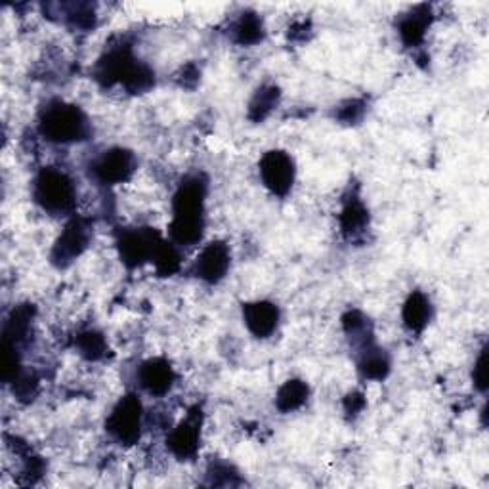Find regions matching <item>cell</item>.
<instances>
[{
    "label": "cell",
    "mask_w": 489,
    "mask_h": 489,
    "mask_svg": "<svg viewBox=\"0 0 489 489\" xmlns=\"http://www.w3.org/2000/svg\"><path fill=\"white\" fill-rule=\"evenodd\" d=\"M63 21L71 25L73 29L88 31L96 25V8L94 4L88 3H73V4H61Z\"/></svg>",
    "instance_id": "cell-24"
},
{
    "label": "cell",
    "mask_w": 489,
    "mask_h": 489,
    "mask_svg": "<svg viewBox=\"0 0 489 489\" xmlns=\"http://www.w3.org/2000/svg\"><path fill=\"white\" fill-rule=\"evenodd\" d=\"M233 41L241 46H253L262 43L264 38V23L260 16L253 12H245L241 18L233 23Z\"/></svg>",
    "instance_id": "cell-21"
},
{
    "label": "cell",
    "mask_w": 489,
    "mask_h": 489,
    "mask_svg": "<svg viewBox=\"0 0 489 489\" xmlns=\"http://www.w3.org/2000/svg\"><path fill=\"white\" fill-rule=\"evenodd\" d=\"M138 382H140V387L150 395H157V398H161V395L168 394L175 387V382H176L175 367L165 358H151L140 365Z\"/></svg>",
    "instance_id": "cell-12"
},
{
    "label": "cell",
    "mask_w": 489,
    "mask_h": 489,
    "mask_svg": "<svg viewBox=\"0 0 489 489\" xmlns=\"http://www.w3.org/2000/svg\"><path fill=\"white\" fill-rule=\"evenodd\" d=\"M342 327H345V333L358 350L373 345L371 323H369V320L360 310L346 312L345 317H342Z\"/></svg>",
    "instance_id": "cell-20"
},
{
    "label": "cell",
    "mask_w": 489,
    "mask_h": 489,
    "mask_svg": "<svg viewBox=\"0 0 489 489\" xmlns=\"http://www.w3.org/2000/svg\"><path fill=\"white\" fill-rule=\"evenodd\" d=\"M151 262H153L157 273L161 277L175 275L182 266V255L178 250V245L173 241L161 240V243H159L155 249Z\"/></svg>",
    "instance_id": "cell-22"
},
{
    "label": "cell",
    "mask_w": 489,
    "mask_h": 489,
    "mask_svg": "<svg viewBox=\"0 0 489 489\" xmlns=\"http://www.w3.org/2000/svg\"><path fill=\"white\" fill-rule=\"evenodd\" d=\"M280 308L273 302L257 300L243 304V320L250 333L257 338H268L275 333L277 325H280Z\"/></svg>",
    "instance_id": "cell-13"
},
{
    "label": "cell",
    "mask_w": 489,
    "mask_h": 489,
    "mask_svg": "<svg viewBox=\"0 0 489 489\" xmlns=\"http://www.w3.org/2000/svg\"><path fill=\"white\" fill-rule=\"evenodd\" d=\"M472 380H474L476 388H478L480 392H485V388H487V352H485V348L482 350L478 362H476V365H474Z\"/></svg>",
    "instance_id": "cell-29"
},
{
    "label": "cell",
    "mask_w": 489,
    "mask_h": 489,
    "mask_svg": "<svg viewBox=\"0 0 489 489\" xmlns=\"http://www.w3.org/2000/svg\"><path fill=\"white\" fill-rule=\"evenodd\" d=\"M232 264L230 247L222 241L208 243L195 260V275L208 285L220 283Z\"/></svg>",
    "instance_id": "cell-11"
},
{
    "label": "cell",
    "mask_w": 489,
    "mask_h": 489,
    "mask_svg": "<svg viewBox=\"0 0 489 489\" xmlns=\"http://www.w3.org/2000/svg\"><path fill=\"white\" fill-rule=\"evenodd\" d=\"M402 320L412 333L419 335L425 331L432 320V304L428 297L425 293H420V290H415V293L409 295L403 304Z\"/></svg>",
    "instance_id": "cell-16"
},
{
    "label": "cell",
    "mask_w": 489,
    "mask_h": 489,
    "mask_svg": "<svg viewBox=\"0 0 489 489\" xmlns=\"http://www.w3.org/2000/svg\"><path fill=\"white\" fill-rule=\"evenodd\" d=\"M136 168L138 161L134 153L126 148H111L103 151L92 165V176L105 186H117L128 182Z\"/></svg>",
    "instance_id": "cell-10"
},
{
    "label": "cell",
    "mask_w": 489,
    "mask_h": 489,
    "mask_svg": "<svg viewBox=\"0 0 489 489\" xmlns=\"http://www.w3.org/2000/svg\"><path fill=\"white\" fill-rule=\"evenodd\" d=\"M280 98H281V92H280V88L273 86V85L258 88L255 98L250 100V103H249V118H250V121L262 123L264 118H266L275 110V105L280 103Z\"/></svg>",
    "instance_id": "cell-23"
},
{
    "label": "cell",
    "mask_w": 489,
    "mask_h": 489,
    "mask_svg": "<svg viewBox=\"0 0 489 489\" xmlns=\"http://www.w3.org/2000/svg\"><path fill=\"white\" fill-rule=\"evenodd\" d=\"M142 428L143 405L136 394H126L111 409L108 420H105V430L118 445L132 447L140 442Z\"/></svg>",
    "instance_id": "cell-5"
},
{
    "label": "cell",
    "mask_w": 489,
    "mask_h": 489,
    "mask_svg": "<svg viewBox=\"0 0 489 489\" xmlns=\"http://www.w3.org/2000/svg\"><path fill=\"white\" fill-rule=\"evenodd\" d=\"M86 113L75 103L48 102L38 113V132L52 143H77L90 136Z\"/></svg>",
    "instance_id": "cell-3"
},
{
    "label": "cell",
    "mask_w": 489,
    "mask_h": 489,
    "mask_svg": "<svg viewBox=\"0 0 489 489\" xmlns=\"http://www.w3.org/2000/svg\"><path fill=\"white\" fill-rule=\"evenodd\" d=\"M363 407H365L363 394L352 392V394L346 395V400H345V412H346L348 415H358L360 412H363Z\"/></svg>",
    "instance_id": "cell-30"
},
{
    "label": "cell",
    "mask_w": 489,
    "mask_h": 489,
    "mask_svg": "<svg viewBox=\"0 0 489 489\" xmlns=\"http://www.w3.org/2000/svg\"><path fill=\"white\" fill-rule=\"evenodd\" d=\"M201 427H203V412L200 405L190 409L180 425H176L167 436V447L178 460H192L200 453L201 447Z\"/></svg>",
    "instance_id": "cell-8"
},
{
    "label": "cell",
    "mask_w": 489,
    "mask_h": 489,
    "mask_svg": "<svg viewBox=\"0 0 489 489\" xmlns=\"http://www.w3.org/2000/svg\"><path fill=\"white\" fill-rule=\"evenodd\" d=\"M308 395H310V388L306 382L300 379H290L283 387H280V390H277L275 407L280 409L281 413H293L308 402Z\"/></svg>",
    "instance_id": "cell-19"
},
{
    "label": "cell",
    "mask_w": 489,
    "mask_h": 489,
    "mask_svg": "<svg viewBox=\"0 0 489 489\" xmlns=\"http://www.w3.org/2000/svg\"><path fill=\"white\" fill-rule=\"evenodd\" d=\"M94 78L103 86L121 85L130 94H143L155 86V73L132 54L128 45L111 46L98 60Z\"/></svg>",
    "instance_id": "cell-2"
},
{
    "label": "cell",
    "mask_w": 489,
    "mask_h": 489,
    "mask_svg": "<svg viewBox=\"0 0 489 489\" xmlns=\"http://www.w3.org/2000/svg\"><path fill=\"white\" fill-rule=\"evenodd\" d=\"M363 111H365V103L354 100V102H348L346 105H342L340 111H338V118H340L342 123L354 125V123L362 121Z\"/></svg>",
    "instance_id": "cell-28"
},
{
    "label": "cell",
    "mask_w": 489,
    "mask_h": 489,
    "mask_svg": "<svg viewBox=\"0 0 489 489\" xmlns=\"http://www.w3.org/2000/svg\"><path fill=\"white\" fill-rule=\"evenodd\" d=\"M205 197L207 180L203 176H188L173 200V222L168 233L178 247H192L203 240L205 232Z\"/></svg>",
    "instance_id": "cell-1"
},
{
    "label": "cell",
    "mask_w": 489,
    "mask_h": 489,
    "mask_svg": "<svg viewBox=\"0 0 489 489\" xmlns=\"http://www.w3.org/2000/svg\"><path fill=\"white\" fill-rule=\"evenodd\" d=\"M163 237L153 228H136L126 230L117 240L118 258L128 270L143 266L145 262H151L157 245L161 243Z\"/></svg>",
    "instance_id": "cell-7"
},
{
    "label": "cell",
    "mask_w": 489,
    "mask_h": 489,
    "mask_svg": "<svg viewBox=\"0 0 489 489\" xmlns=\"http://www.w3.org/2000/svg\"><path fill=\"white\" fill-rule=\"evenodd\" d=\"M430 23H432L430 6L420 4L413 8L407 16L400 20V25H398L403 45L409 48L419 46L422 41H425V35H427V29L430 28Z\"/></svg>",
    "instance_id": "cell-15"
},
{
    "label": "cell",
    "mask_w": 489,
    "mask_h": 489,
    "mask_svg": "<svg viewBox=\"0 0 489 489\" xmlns=\"http://www.w3.org/2000/svg\"><path fill=\"white\" fill-rule=\"evenodd\" d=\"M12 390L20 402H33L38 394V379L31 373H21L14 382H12Z\"/></svg>",
    "instance_id": "cell-27"
},
{
    "label": "cell",
    "mask_w": 489,
    "mask_h": 489,
    "mask_svg": "<svg viewBox=\"0 0 489 489\" xmlns=\"http://www.w3.org/2000/svg\"><path fill=\"white\" fill-rule=\"evenodd\" d=\"M369 226V210L358 195H352L345 201L340 210V228L346 237H355Z\"/></svg>",
    "instance_id": "cell-18"
},
{
    "label": "cell",
    "mask_w": 489,
    "mask_h": 489,
    "mask_svg": "<svg viewBox=\"0 0 489 489\" xmlns=\"http://www.w3.org/2000/svg\"><path fill=\"white\" fill-rule=\"evenodd\" d=\"M75 346L78 354L83 355L88 362H100L105 358L108 354V342H105L103 335L94 331V329H88V331H83L77 335Z\"/></svg>",
    "instance_id": "cell-25"
},
{
    "label": "cell",
    "mask_w": 489,
    "mask_h": 489,
    "mask_svg": "<svg viewBox=\"0 0 489 489\" xmlns=\"http://www.w3.org/2000/svg\"><path fill=\"white\" fill-rule=\"evenodd\" d=\"M260 178L262 183L266 186L273 195L277 197H285L289 192L293 190L295 176H297V168L293 157L281 150H272L268 153H264L260 159Z\"/></svg>",
    "instance_id": "cell-9"
},
{
    "label": "cell",
    "mask_w": 489,
    "mask_h": 489,
    "mask_svg": "<svg viewBox=\"0 0 489 489\" xmlns=\"http://www.w3.org/2000/svg\"><path fill=\"white\" fill-rule=\"evenodd\" d=\"M208 478H210V485H240V474L237 470L228 465V462H216V465L208 467Z\"/></svg>",
    "instance_id": "cell-26"
},
{
    "label": "cell",
    "mask_w": 489,
    "mask_h": 489,
    "mask_svg": "<svg viewBox=\"0 0 489 489\" xmlns=\"http://www.w3.org/2000/svg\"><path fill=\"white\" fill-rule=\"evenodd\" d=\"M390 367H392V362H390V355L375 346V345H369L365 348L360 350V358H358V369L363 379L367 380H385L390 373Z\"/></svg>",
    "instance_id": "cell-17"
},
{
    "label": "cell",
    "mask_w": 489,
    "mask_h": 489,
    "mask_svg": "<svg viewBox=\"0 0 489 489\" xmlns=\"http://www.w3.org/2000/svg\"><path fill=\"white\" fill-rule=\"evenodd\" d=\"M33 200L52 216L71 215L77 205L75 183L61 168H43L33 180Z\"/></svg>",
    "instance_id": "cell-4"
},
{
    "label": "cell",
    "mask_w": 489,
    "mask_h": 489,
    "mask_svg": "<svg viewBox=\"0 0 489 489\" xmlns=\"http://www.w3.org/2000/svg\"><path fill=\"white\" fill-rule=\"evenodd\" d=\"M33 320H35L33 304H20V306H16L14 312L10 314V317L4 323L3 342L16 346V348H21L25 342L29 340Z\"/></svg>",
    "instance_id": "cell-14"
},
{
    "label": "cell",
    "mask_w": 489,
    "mask_h": 489,
    "mask_svg": "<svg viewBox=\"0 0 489 489\" xmlns=\"http://www.w3.org/2000/svg\"><path fill=\"white\" fill-rule=\"evenodd\" d=\"M90 237H92V228L88 220L77 218V216L71 218L68 224H65V228L60 233L54 247H52L50 262L60 270L71 266V264L88 249Z\"/></svg>",
    "instance_id": "cell-6"
}]
</instances>
